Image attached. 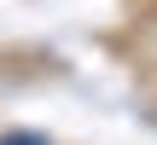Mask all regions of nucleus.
<instances>
[{"label":"nucleus","mask_w":157,"mask_h":145,"mask_svg":"<svg viewBox=\"0 0 157 145\" xmlns=\"http://www.w3.org/2000/svg\"><path fill=\"white\" fill-rule=\"evenodd\" d=\"M0 145H47V139H35V134H6Z\"/></svg>","instance_id":"obj_1"}]
</instances>
